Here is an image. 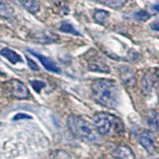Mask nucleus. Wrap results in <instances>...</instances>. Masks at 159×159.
Returning <instances> with one entry per match:
<instances>
[{
    "mask_svg": "<svg viewBox=\"0 0 159 159\" xmlns=\"http://www.w3.org/2000/svg\"><path fill=\"white\" fill-rule=\"evenodd\" d=\"M93 121L102 135H109L116 131H119V129H122L120 119L108 112L96 113L93 116Z\"/></svg>",
    "mask_w": 159,
    "mask_h": 159,
    "instance_id": "nucleus-3",
    "label": "nucleus"
},
{
    "mask_svg": "<svg viewBox=\"0 0 159 159\" xmlns=\"http://www.w3.org/2000/svg\"><path fill=\"white\" fill-rule=\"evenodd\" d=\"M93 98L98 103L114 109L118 106L119 89L116 83L107 79H98L92 84Z\"/></svg>",
    "mask_w": 159,
    "mask_h": 159,
    "instance_id": "nucleus-1",
    "label": "nucleus"
},
{
    "mask_svg": "<svg viewBox=\"0 0 159 159\" xmlns=\"http://www.w3.org/2000/svg\"><path fill=\"white\" fill-rule=\"evenodd\" d=\"M20 1L23 6L31 13H37L41 8L39 0H20Z\"/></svg>",
    "mask_w": 159,
    "mask_h": 159,
    "instance_id": "nucleus-9",
    "label": "nucleus"
},
{
    "mask_svg": "<svg viewBox=\"0 0 159 159\" xmlns=\"http://www.w3.org/2000/svg\"><path fill=\"white\" fill-rule=\"evenodd\" d=\"M114 155L117 159H135L132 149L126 145H119L114 149Z\"/></svg>",
    "mask_w": 159,
    "mask_h": 159,
    "instance_id": "nucleus-7",
    "label": "nucleus"
},
{
    "mask_svg": "<svg viewBox=\"0 0 159 159\" xmlns=\"http://www.w3.org/2000/svg\"><path fill=\"white\" fill-rule=\"evenodd\" d=\"M5 89H6L10 96L15 98L24 99L29 97V89L22 82L18 81V80L8 81L5 84Z\"/></svg>",
    "mask_w": 159,
    "mask_h": 159,
    "instance_id": "nucleus-4",
    "label": "nucleus"
},
{
    "mask_svg": "<svg viewBox=\"0 0 159 159\" xmlns=\"http://www.w3.org/2000/svg\"><path fill=\"white\" fill-rule=\"evenodd\" d=\"M60 30H61L62 32H65V33H69V34H73V35H77L79 36L80 35V32H78L75 27L71 23H69L68 21H64L61 26H60Z\"/></svg>",
    "mask_w": 159,
    "mask_h": 159,
    "instance_id": "nucleus-14",
    "label": "nucleus"
},
{
    "mask_svg": "<svg viewBox=\"0 0 159 159\" xmlns=\"http://www.w3.org/2000/svg\"><path fill=\"white\" fill-rule=\"evenodd\" d=\"M147 120L149 125L151 127H153L154 129H158L159 126V117H158V114L154 111H150L148 113V116H147Z\"/></svg>",
    "mask_w": 159,
    "mask_h": 159,
    "instance_id": "nucleus-13",
    "label": "nucleus"
},
{
    "mask_svg": "<svg viewBox=\"0 0 159 159\" xmlns=\"http://www.w3.org/2000/svg\"><path fill=\"white\" fill-rule=\"evenodd\" d=\"M108 17H109V13L106 11V10L97 9L93 12V19L96 20V22L99 24H103L108 19Z\"/></svg>",
    "mask_w": 159,
    "mask_h": 159,
    "instance_id": "nucleus-12",
    "label": "nucleus"
},
{
    "mask_svg": "<svg viewBox=\"0 0 159 159\" xmlns=\"http://www.w3.org/2000/svg\"><path fill=\"white\" fill-rule=\"evenodd\" d=\"M133 17L135 18L136 20H138V21H146V20H148L149 18L151 17V15L149 14L148 12L141 10V11H138V12L134 13Z\"/></svg>",
    "mask_w": 159,
    "mask_h": 159,
    "instance_id": "nucleus-15",
    "label": "nucleus"
},
{
    "mask_svg": "<svg viewBox=\"0 0 159 159\" xmlns=\"http://www.w3.org/2000/svg\"><path fill=\"white\" fill-rule=\"evenodd\" d=\"M157 77H158V79H159V71L157 72Z\"/></svg>",
    "mask_w": 159,
    "mask_h": 159,
    "instance_id": "nucleus-21",
    "label": "nucleus"
},
{
    "mask_svg": "<svg viewBox=\"0 0 159 159\" xmlns=\"http://www.w3.org/2000/svg\"><path fill=\"white\" fill-rule=\"evenodd\" d=\"M152 9L154 10V11H156V12H158V13H159V3L154 4L153 6H152Z\"/></svg>",
    "mask_w": 159,
    "mask_h": 159,
    "instance_id": "nucleus-20",
    "label": "nucleus"
},
{
    "mask_svg": "<svg viewBox=\"0 0 159 159\" xmlns=\"http://www.w3.org/2000/svg\"><path fill=\"white\" fill-rule=\"evenodd\" d=\"M150 28L153 29V30H155V31H159V20H156V21H154L153 23H151Z\"/></svg>",
    "mask_w": 159,
    "mask_h": 159,
    "instance_id": "nucleus-19",
    "label": "nucleus"
},
{
    "mask_svg": "<svg viewBox=\"0 0 159 159\" xmlns=\"http://www.w3.org/2000/svg\"><path fill=\"white\" fill-rule=\"evenodd\" d=\"M13 13V8L8 3H6L5 0H0V14H1V16L4 18H9L12 16Z\"/></svg>",
    "mask_w": 159,
    "mask_h": 159,
    "instance_id": "nucleus-10",
    "label": "nucleus"
},
{
    "mask_svg": "<svg viewBox=\"0 0 159 159\" xmlns=\"http://www.w3.org/2000/svg\"><path fill=\"white\" fill-rule=\"evenodd\" d=\"M139 143L146 149L148 153H152L154 151V137L150 131H144L139 136Z\"/></svg>",
    "mask_w": 159,
    "mask_h": 159,
    "instance_id": "nucleus-6",
    "label": "nucleus"
},
{
    "mask_svg": "<svg viewBox=\"0 0 159 159\" xmlns=\"http://www.w3.org/2000/svg\"><path fill=\"white\" fill-rule=\"evenodd\" d=\"M68 126L73 135L86 142H101V132L96 124H92L87 119L79 116H70L68 117Z\"/></svg>",
    "mask_w": 159,
    "mask_h": 159,
    "instance_id": "nucleus-2",
    "label": "nucleus"
},
{
    "mask_svg": "<svg viewBox=\"0 0 159 159\" xmlns=\"http://www.w3.org/2000/svg\"><path fill=\"white\" fill-rule=\"evenodd\" d=\"M120 75H121L122 81L124 82V84H125L126 86H133L134 83H135V77H134L133 73L129 71L128 69L122 70Z\"/></svg>",
    "mask_w": 159,
    "mask_h": 159,
    "instance_id": "nucleus-11",
    "label": "nucleus"
},
{
    "mask_svg": "<svg viewBox=\"0 0 159 159\" xmlns=\"http://www.w3.org/2000/svg\"><path fill=\"white\" fill-rule=\"evenodd\" d=\"M27 61H28V65H29V67L31 68L32 70H34V71H38V66H37V64L35 63L34 61H32L31 59H27Z\"/></svg>",
    "mask_w": 159,
    "mask_h": 159,
    "instance_id": "nucleus-18",
    "label": "nucleus"
},
{
    "mask_svg": "<svg viewBox=\"0 0 159 159\" xmlns=\"http://www.w3.org/2000/svg\"><path fill=\"white\" fill-rule=\"evenodd\" d=\"M29 52L31 53L33 56L38 58L40 60V62H41L42 65L44 66V68L46 69V70H48V71L52 72V73H56V74H60V73H61V70H60V68L50 58L45 57V56H43V55H41V54H38L36 52L32 51V50H29Z\"/></svg>",
    "mask_w": 159,
    "mask_h": 159,
    "instance_id": "nucleus-5",
    "label": "nucleus"
},
{
    "mask_svg": "<svg viewBox=\"0 0 159 159\" xmlns=\"http://www.w3.org/2000/svg\"><path fill=\"white\" fill-rule=\"evenodd\" d=\"M1 55L12 64H17V63L22 62V59L20 57V55L9 48H3L1 50Z\"/></svg>",
    "mask_w": 159,
    "mask_h": 159,
    "instance_id": "nucleus-8",
    "label": "nucleus"
},
{
    "mask_svg": "<svg viewBox=\"0 0 159 159\" xmlns=\"http://www.w3.org/2000/svg\"><path fill=\"white\" fill-rule=\"evenodd\" d=\"M31 84H32V87L34 88V89L37 93L41 92V89L45 87V83L40 82V81H32L31 82Z\"/></svg>",
    "mask_w": 159,
    "mask_h": 159,
    "instance_id": "nucleus-16",
    "label": "nucleus"
},
{
    "mask_svg": "<svg viewBox=\"0 0 159 159\" xmlns=\"http://www.w3.org/2000/svg\"><path fill=\"white\" fill-rule=\"evenodd\" d=\"M24 118H31V116L25 113H18L14 116V120H19V119H24Z\"/></svg>",
    "mask_w": 159,
    "mask_h": 159,
    "instance_id": "nucleus-17",
    "label": "nucleus"
}]
</instances>
